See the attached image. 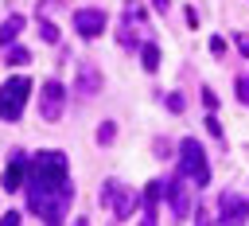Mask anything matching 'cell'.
I'll use <instances>...</instances> for the list:
<instances>
[{
    "instance_id": "19",
    "label": "cell",
    "mask_w": 249,
    "mask_h": 226,
    "mask_svg": "<svg viewBox=\"0 0 249 226\" xmlns=\"http://www.w3.org/2000/svg\"><path fill=\"white\" fill-rule=\"evenodd\" d=\"M237 97H241V101H249V74H241V78H237Z\"/></svg>"
},
{
    "instance_id": "1",
    "label": "cell",
    "mask_w": 249,
    "mask_h": 226,
    "mask_svg": "<svg viewBox=\"0 0 249 226\" xmlns=\"http://www.w3.org/2000/svg\"><path fill=\"white\" fill-rule=\"evenodd\" d=\"M66 171H70L66 152H58V148H43V152H35V160H31V168H27V183H31L27 191H58V187L70 183Z\"/></svg>"
},
{
    "instance_id": "28",
    "label": "cell",
    "mask_w": 249,
    "mask_h": 226,
    "mask_svg": "<svg viewBox=\"0 0 249 226\" xmlns=\"http://www.w3.org/2000/svg\"><path fill=\"white\" fill-rule=\"evenodd\" d=\"M140 226H156V218H144V222H140Z\"/></svg>"
},
{
    "instance_id": "18",
    "label": "cell",
    "mask_w": 249,
    "mask_h": 226,
    "mask_svg": "<svg viewBox=\"0 0 249 226\" xmlns=\"http://www.w3.org/2000/svg\"><path fill=\"white\" fill-rule=\"evenodd\" d=\"M39 35H43L47 43H58V27H54L51 19H39Z\"/></svg>"
},
{
    "instance_id": "2",
    "label": "cell",
    "mask_w": 249,
    "mask_h": 226,
    "mask_svg": "<svg viewBox=\"0 0 249 226\" xmlns=\"http://www.w3.org/2000/svg\"><path fill=\"white\" fill-rule=\"evenodd\" d=\"M70 199H74V187L70 183L58 187V191H27V203L43 218V226H62V210L70 207Z\"/></svg>"
},
{
    "instance_id": "6",
    "label": "cell",
    "mask_w": 249,
    "mask_h": 226,
    "mask_svg": "<svg viewBox=\"0 0 249 226\" xmlns=\"http://www.w3.org/2000/svg\"><path fill=\"white\" fill-rule=\"evenodd\" d=\"M245 222H249V199L226 191L218 199V226H245Z\"/></svg>"
},
{
    "instance_id": "10",
    "label": "cell",
    "mask_w": 249,
    "mask_h": 226,
    "mask_svg": "<svg viewBox=\"0 0 249 226\" xmlns=\"http://www.w3.org/2000/svg\"><path fill=\"white\" fill-rule=\"evenodd\" d=\"M167 191H171V207H175V214H183V218H187V210H191V195H187V179H183V175H175V179H167Z\"/></svg>"
},
{
    "instance_id": "4",
    "label": "cell",
    "mask_w": 249,
    "mask_h": 226,
    "mask_svg": "<svg viewBox=\"0 0 249 226\" xmlns=\"http://www.w3.org/2000/svg\"><path fill=\"white\" fill-rule=\"evenodd\" d=\"M31 78H23V74H16V78H8L4 86H0V121H19V113H23V105H27V97H31Z\"/></svg>"
},
{
    "instance_id": "17",
    "label": "cell",
    "mask_w": 249,
    "mask_h": 226,
    "mask_svg": "<svg viewBox=\"0 0 249 226\" xmlns=\"http://www.w3.org/2000/svg\"><path fill=\"white\" fill-rule=\"evenodd\" d=\"M113 136H117V125H113V121H101V129H97V144H113Z\"/></svg>"
},
{
    "instance_id": "7",
    "label": "cell",
    "mask_w": 249,
    "mask_h": 226,
    "mask_svg": "<svg viewBox=\"0 0 249 226\" xmlns=\"http://www.w3.org/2000/svg\"><path fill=\"white\" fill-rule=\"evenodd\" d=\"M74 31H78L82 39H97V35L105 31V12H101V8H78V12H74Z\"/></svg>"
},
{
    "instance_id": "15",
    "label": "cell",
    "mask_w": 249,
    "mask_h": 226,
    "mask_svg": "<svg viewBox=\"0 0 249 226\" xmlns=\"http://www.w3.org/2000/svg\"><path fill=\"white\" fill-rule=\"evenodd\" d=\"M132 207H136V195H132V191H121V195H117V203H113L117 218H128V214H132Z\"/></svg>"
},
{
    "instance_id": "3",
    "label": "cell",
    "mask_w": 249,
    "mask_h": 226,
    "mask_svg": "<svg viewBox=\"0 0 249 226\" xmlns=\"http://www.w3.org/2000/svg\"><path fill=\"white\" fill-rule=\"evenodd\" d=\"M179 175L187 183H195V187H206L210 183V164H206V152H202V144L195 136H187L179 144Z\"/></svg>"
},
{
    "instance_id": "25",
    "label": "cell",
    "mask_w": 249,
    "mask_h": 226,
    "mask_svg": "<svg viewBox=\"0 0 249 226\" xmlns=\"http://www.w3.org/2000/svg\"><path fill=\"white\" fill-rule=\"evenodd\" d=\"M195 226H210V214H206V210H198V214H195Z\"/></svg>"
},
{
    "instance_id": "16",
    "label": "cell",
    "mask_w": 249,
    "mask_h": 226,
    "mask_svg": "<svg viewBox=\"0 0 249 226\" xmlns=\"http://www.w3.org/2000/svg\"><path fill=\"white\" fill-rule=\"evenodd\" d=\"M4 62H8V66H23V62H31V55H27L23 47H8V55H4Z\"/></svg>"
},
{
    "instance_id": "9",
    "label": "cell",
    "mask_w": 249,
    "mask_h": 226,
    "mask_svg": "<svg viewBox=\"0 0 249 226\" xmlns=\"http://www.w3.org/2000/svg\"><path fill=\"white\" fill-rule=\"evenodd\" d=\"M27 168H31V164H27V156L19 152V156H16L12 164H8V171H4V183H0V187H4V191H19V183H23Z\"/></svg>"
},
{
    "instance_id": "22",
    "label": "cell",
    "mask_w": 249,
    "mask_h": 226,
    "mask_svg": "<svg viewBox=\"0 0 249 226\" xmlns=\"http://www.w3.org/2000/svg\"><path fill=\"white\" fill-rule=\"evenodd\" d=\"M210 51H214V55H226V39L214 35V39H210Z\"/></svg>"
},
{
    "instance_id": "12",
    "label": "cell",
    "mask_w": 249,
    "mask_h": 226,
    "mask_svg": "<svg viewBox=\"0 0 249 226\" xmlns=\"http://www.w3.org/2000/svg\"><path fill=\"white\" fill-rule=\"evenodd\" d=\"M78 90H82V94H97V90H101V74H97L89 62L78 66Z\"/></svg>"
},
{
    "instance_id": "21",
    "label": "cell",
    "mask_w": 249,
    "mask_h": 226,
    "mask_svg": "<svg viewBox=\"0 0 249 226\" xmlns=\"http://www.w3.org/2000/svg\"><path fill=\"white\" fill-rule=\"evenodd\" d=\"M206 129H210V132L222 140V125H218V117H214V113H206Z\"/></svg>"
},
{
    "instance_id": "8",
    "label": "cell",
    "mask_w": 249,
    "mask_h": 226,
    "mask_svg": "<svg viewBox=\"0 0 249 226\" xmlns=\"http://www.w3.org/2000/svg\"><path fill=\"white\" fill-rule=\"evenodd\" d=\"M136 27H144V12L136 4H128V23L121 19V31H117V43L121 47H136Z\"/></svg>"
},
{
    "instance_id": "27",
    "label": "cell",
    "mask_w": 249,
    "mask_h": 226,
    "mask_svg": "<svg viewBox=\"0 0 249 226\" xmlns=\"http://www.w3.org/2000/svg\"><path fill=\"white\" fill-rule=\"evenodd\" d=\"M74 226H89V222H86V218H74Z\"/></svg>"
},
{
    "instance_id": "5",
    "label": "cell",
    "mask_w": 249,
    "mask_h": 226,
    "mask_svg": "<svg viewBox=\"0 0 249 226\" xmlns=\"http://www.w3.org/2000/svg\"><path fill=\"white\" fill-rule=\"evenodd\" d=\"M62 109H66V86L62 82H43V90H39V113H43V121H58L62 117Z\"/></svg>"
},
{
    "instance_id": "20",
    "label": "cell",
    "mask_w": 249,
    "mask_h": 226,
    "mask_svg": "<svg viewBox=\"0 0 249 226\" xmlns=\"http://www.w3.org/2000/svg\"><path fill=\"white\" fill-rule=\"evenodd\" d=\"M0 226H19V210H4L0 214Z\"/></svg>"
},
{
    "instance_id": "11",
    "label": "cell",
    "mask_w": 249,
    "mask_h": 226,
    "mask_svg": "<svg viewBox=\"0 0 249 226\" xmlns=\"http://www.w3.org/2000/svg\"><path fill=\"white\" fill-rule=\"evenodd\" d=\"M163 191H167V179H152V183L144 187V210H148V218H156V207H160Z\"/></svg>"
},
{
    "instance_id": "26",
    "label": "cell",
    "mask_w": 249,
    "mask_h": 226,
    "mask_svg": "<svg viewBox=\"0 0 249 226\" xmlns=\"http://www.w3.org/2000/svg\"><path fill=\"white\" fill-rule=\"evenodd\" d=\"M152 4H156V12H167L171 8V0H152Z\"/></svg>"
},
{
    "instance_id": "24",
    "label": "cell",
    "mask_w": 249,
    "mask_h": 226,
    "mask_svg": "<svg viewBox=\"0 0 249 226\" xmlns=\"http://www.w3.org/2000/svg\"><path fill=\"white\" fill-rule=\"evenodd\" d=\"M233 43H237V51H241V55H245V58H249V35H237V39H233Z\"/></svg>"
},
{
    "instance_id": "13",
    "label": "cell",
    "mask_w": 249,
    "mask_h": 226,
    "mask_svg": "<svg viewBox=\"0 0 249 226\" xmlns=\"http://www.w3.org/2000/svg\"><path fill=\"white\" fill-rule=\"evenodd\" d=\"M23 27H27V19H23V16H8V19L0 23V47H8V43L23 31Z\"/></svg>"
},
{
    "instance_id": "14",
    "label": "cell",
    "mask_w": 249,
    "mask_h": 226,
    "mask_svg": "<svg viewBox=\"0 0 249 226\" xmlns=\"http://www.w3.org/2000/svg\"><path fill=\"white\" fill-rule=\"evenodd\" d=\"M140 66L144 70H156L160 66V47L156 43H140Z\"/></svg>"
},
{
    "instance_id": "23",
    "label": "cell",
    "mask_w": 249,
    "mask_h": 226,
    "mask_svg": "<svg viewBox=\"0 0 249 226\" xmlns=\"http://www.w3.org/2000/svg\"><path fill=\"white\" fill-rule=\"evenodd\" d=\"M167 109H171V113H179V109H183V97H179V94H171V97H167Z\"/></svg>"
}]
</instances>
